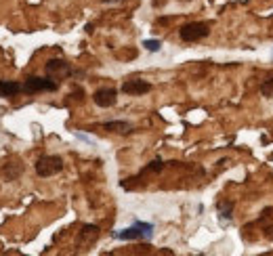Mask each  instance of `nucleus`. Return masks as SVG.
Here are the masks:
<instances>
[{"label": "nucleus", "mask_w": 273, "mask_h": 256, "mask_svg": "<svg viewBox=\"0 0 273 256\" xmlns=\"http://www.w3.org/2000/svg\"><path fill=\"white\" fill-rule=\"evenodd\" d=\"M111 237L116 240H124V242H133V240H152L154 237V225L152 223H143V220H135L130 227L113 231Z\"/></svg>", "instance_id": "1"}, {"label": "nucleus", "mask_w": 273, "mask_h": 256, "mask_svg": "<svg viewBox=\"0 0 273 256\" xmlns=\"http://www.w3.org/2000/svg\"><path fill=\"white\" fill-rule=\"evenodd\" d=\"M143 47H145V51H149V52H158L162 49V42L160 40H143Z\"/></svg>", "instance_id": "15"}, {"label": "nucleus", "mask_w": 273, "mask_h": 256, "mask_svg": "<svg viewBox=\"0 0 273 256\" xmlns=\"http://www.w3.org/2000/svg\"><path fill=\"white\" fill-rule=\"evenodd\" d=\"M34 168H36L38 176L49 179V176H55L63 170V157L61 155H40L36 164H34Z\"/></svg>", "instance_id": "2"}, {"label": "nucleus", "mask_w": 273, "mask_h": 256, "mask_svg": "<svg viewBox=\"0 0 273 256\" xmlns=\"http://www.w3.org/2000/svg\"><path fill=\"white\" fill-rule=\"evenodd\" d=\"M103 4H116V2H120V0H101Z\"/></svg>", "instance_id": "18"}, {"label": "nucleus", "mask_w": 273, "mask_h": 256, "mask_svg": "<svg viewBox=\"0 0 273 256\" xmlns=\"http://www.w3.org/2000/svg\"><path fill=\"white\" fill-rule=\"evenodd\" d=\"M99 240V227L97 225H84L82 229H80V233H78V248H82V250H86V248H91V246Z\"/></svg>", "instance_id": "7"}, {"label": "nucleus", "mask_w": 273, "mask_h": 256, "mask_svg": "<svg viewBox=\"0 0 273 256\" xmlns=\"http://www.w3.org/2000/svg\"><path fill=\"white\" fill-rule=\"evenodd\" d=\"M93 101H95L97 107H103V109L113 107L116 101H118V91L116 88H111V86H103V88H99V91H95Z\"/></svg>", "instance_id": "6"}, {"label": "nucleus", "mask_w": 273, "mask_h": 256, "mask_svg": "<svg viewBox=\"0 0 273 256\" xmlns=\"http://www.w3.org/2000/svg\"><path fill=\"white\" fill-rule=\"evenodd\" d=\"M210 34L208 23L204 21H191V23H185L181 25L179 30V36L183 42H198V40H204Z\"/></svg>", "instance_id": "4"}, {"label": "nucleus", "mask_w": 273, "mask_h": 256, "mask_svg": "<svg viewBox=\"0 0 273 256\" xmlns=\"http://www.w3.org/2000/svg\"><path fill=\"white\" fill-rule=\"evenodd\" d=\"M103 128L109 132H118V135H128V132L133 130V124L126 120H111V122H105Z\"/></svg>", "instance_id": "11"}, {"label": "nucleus", "mask_w": 273, "mask_h": 256, "mask_svg": "<svg viewBox=\"0 0 273 256\" xmlns=\"http://www.w3.org/2000/svg\"><path fill=\"white\" fill-rule=\"evenodd\" d=\"M164 168V162L160 160V157H156L154 162H149L143 170H141V174H158V172H162Z\"/></svg>", "instance_id": "12"}, {"label": "nucleus", "mask_w": 273, "mask_h": 256, "mask_svg": "<svg viewBox=\"0 0 273 256\" xmlns=\"http://www.w3.org/2000/svg\"><path fill=\"white\" fill-rule=\"evenodd\" d=\"M23 91V84L17 80H0V97H17Z\"/></svg>", "instance_id": "10"}, {"label": "nucleus", "mask_w": 273, "mask_h": 256, "mask_svg": "<svg viewBox=\"0 0 273 256\" xmlns=\"http://www.w3.org/2000/svg\"><path fill=\"white\" fill-rule=\"evenodd\" d=\"M82 95H84V93H82V88H78V91H76V93H72V95H69V97H72V99H74V97H76V99H78V101H82Z\"/></svg>", "instance_id": "17"}, {"label": "nucleus", "mask_w": 273, "mask_h": 256, "mask_svg": "<svg viewBox=\"0 0 273 256\" xmlns=\"http://www.w3.org/2000/svg\"><path fill=\"white\" fill-rule=\"evenodd\" d=\"M23 170H25V166L23 164H19V162H4V166H2V176L6 181H17L19 176L23 174Z\"/></svg>", "instance_id": "9"}, {"label": "nucleus", "mask_w": 273, "mask_h": 256, "mask_svg": "<svg viewBox=\"0 0 273 256\" xmlns=\"http://www.w3.org/2000/svg\"><path fill=\"white\" fill-rule=\"evenodd\" d=\"M45 74L53 80H65V78H72L74 76V67L67 63L65 59H49L47 65H45Z\"/></svg>", "instance_id": "5"}, {"label": "nucleus", "mask_w": 273, "mask_h": 256, "mask_svg": "<svg viewBox=\"0 0 273 256\" xmlns=\"http://www.w3.org/2000/svg\"><path fill=\"white\" fill-rule=\"evenodd\" d=\"M59 88L57 80H53L49 76H28L23 82V91L30 93V95H36V93H55Z\"/></svg>", "instance_id": "3"}, {"label": "nucleus", "mask_w": 273, "mask_h": 256, "mask_svg": "<svg viewBox=\"0 0 273 256\" xmlns=\"http://www.w3.org/2000/svg\"><path fill=\"white\" fill-rule=\"evenodd\" d=\"M231 210H233L231 202H218V214H221V218L231 220Z\"/></svg>", "instance_id": "13"}, {"label": "nucleus", "mask_w": 273, "mask_h": 256, "mask_svg": "<svg viewBox=\"0 0 273 256\" xmlns=\"http://www.w3.org/2000/svg\"><path fill=\"white\" fill-rule=\"evenodd\" d=\"M152 91V84L147 80H139V78H133V80H126L122 82V93L124 95H133V97H139V95H145Z\"/></svg>", "instance_id": "8"}, {"label": "nucleus", "mask_w": 273, "mask_h": 256, "mask_svg": "<svg viewBox=\"0 0 273 256\" xmlns=\"http://www.w3.org/2000/svg\"><path fill=\"white\" fill-rule=\"evenodd\" d=\"M76 137H78V139H82V141H86V143H91V145H95V141H93L91 137H86V135H82V132H76Z\"/></svg>", "instance_id": "16"}, {"label": "nucleus", "mask_w": 273, "mask_h": 256, "mask_svg": "<svg viewBox=\"0 0 273 256\" xmlns=\"http://www.w3.org/2000/svg\"><path fill=\"white\" fill-rule=\"evenodd\" d=\"M261 93H263V97H269V99H273V78H269V80L263 82Z\"/></svg>", "instance_id": "14"}]
</instances>
